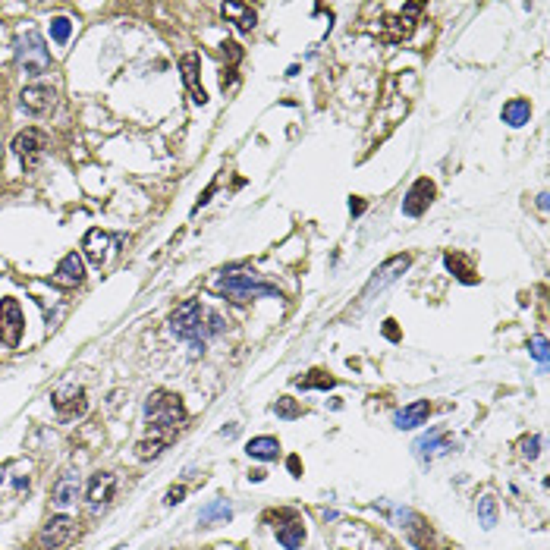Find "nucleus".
Returning a JSON list of instances; mask_svg holds the SVG:
<instances>
[{
	"label": "nucleus",
	"mask_w": 550,
	"mask_h": 550,
	"mask_svg": "<svg viewBox=\"0 0 550 550\" xmlns=\"http://www.w3.org/2000/svg\"><path fill=\"white\" fill-rule=\"evenodd\" d=\"M274 412L280 415V418H296V415H302V409H299L296 400H290V396H280V400L274 402Z\"/></svg>",
	"instance_id": "29"
},
{
	"label": "nucleus",
	"mask_w": 550,
	"mask_h": 550,
	"mask_svg": "<svg viewBox=\"0 0 550 550\" xmlns=\"http://www.w3.org/2000/svg\"><path fill=\"white\" fill-rule=\"evenodd\" d=\"M478 519H481V528H488V532L497 525V500L494 497L484 494L478 500Z\"/></svg>",
	"instance_id": "25"
},
{
	"label": "nucleus",
	"mask_w": 550,
	"mask_h": 550,
	"mask_svg": "<svg viewBox=\"0 0 550 550\" xmlns=\"http://www.w3.org/2000/svg\"><path fill=\"white\" fill-rule=\"evenodd\" d=\"M224 54H230V60L236 63V60H239V44H233V41H224Z\"/></svg>",
	"instance_id": "33"
},
{
	"label": "nucleus",
	"mask_w": 550,
	"mask_h": 550,
	"mask_svg": "<svg viewBox=\"0 0 550 550\" xmlns=\"http://www.w3.org/2000/svg\"><path fill=\"white\" fill-rule=\"evenodd\" d=\"M107 246H110V236L104 230H88L85 239H82V255L94 264V268H101V264L107 261Z\"/></svg>",
	"instance_id": "17"
},
{
	"label": "nucleus",
	"mask_w": 550,
	"mask_h": 550,
	"mask_svg": "<svg viewBox=\"0 0 550 550\" xmlns=\"http://www.w3.org/2000/svg\"><path fill=\"white\" fill-rule=\"evenodd\" d=\"M82 280H85V258L79 252L63 255L60 264H57V270L50 274V283L60 286V290H76Z\"/></svg>",
	"instance_id": "7"
},
{
	"label": "nucleus",
	"mask_w": 550,
	"mask_h": 550,
	"mask_svg": "<svg viewBox=\"0 0 550 550\" xmlns=\"http://www.w3.org/2000/svg\"><path fill=\"white\" fill-rule=\"evenodd\" d=\"M114 490H116V475H110V472L92 475V481H88V490H85V497H88V503H92V510H98V506H107L110 500H114Z\"/></svg>",
	"instance_id": "12"
},
{
	"label": "nucleus",
	"mask_w": 550,
	"mask_h": 550,
	"mask_svg": "<svg viewBox=\"0 0 550 550\" xmlns=\"http://www.w3.org/2000/svg\"><path fill=\"white\" fill-rule=\"evenodd\" d=\"M286 466H290V472L296 475V478L302 475V462H299V456H290V459H286Z\"/></svg>",
	"instance_id": "35"
},
{
	"label": "nucleus",
	"mask_w": 550,
	"mask_h": 550,
	"mask_svg": "<svg viewBox=\"0 0 550 550\" xmlns=\"http://www.w3.org/2000/svg\"><path fill=\"white\" fill-rule=\"evenodd\" d=\"M19 104L26 114H32V116H41V114H50L57 104V92L50 85H26L22 88V94H19Z\"/></svg>",
	"instance_id": "8"
},
{
	"label": "nucleus",
	"mask_w": 550,
	"mask_h": 550,
	"mask_svg": "<svg viewBox=\"0 0 550 550\" xmlns=\"http://www.w3.org/2000/svg\"><path fill=\"white\" fill-rule=\"evenodd\" d=\"M428 415H431V402L428 400H415V402H409V406H402L400 412H396L393 424L400 431H409V428H418V424L428 422Z\"/></svg>",
	"instance_id": "16"
},
{
	"label": "nucleus",
	"mask_w": 550,
	"mask_h": 550,
	"mask_svg": "<svg viewBox=\"0 0 550 550\" xmlns=\"http://www.w3.org/2000/svg\"><path fill=\"white\" fill-rule=\"evenodd\" d=\"M22 327H26V318H22V308L16 299H4L0 302V334L10 346H16L19 336H22Z\"/></svg>",
	"instance_id": "10"
},
{
	"label": "nucleus",
	"mask_w": 550,
	"mask_h": 550,
	"mask_svg": "<svg viewBox=\"0 0 550 550\" xmlns=\"http://www.w3.org/2000/svg\"><path fill=\"white\" fill-rule=\"evenodd\" d=\"M412 522H415V525H409V538H412L422 550H431V528L424 525L418 516H412Z\"/></svg>",
	"instance_id": "26"
},
{
	"label": "nucleus",
	"mask_w": 550,
	"mask_h": 550,
	"mask_svg": "<svg viewBox=\"0 0 550 550\" xmlns=\"http://www.w3.org/2000/svg\"><path fill=\"white\" fill-rule=\"evenodd\" d=\"M220 13H224V19H233V26H236L239 32H252V28L258 26V13L248 4H224Z\"/></svg>",
	"instance_id": "19"
},
{
	"label": "nucleus",
	"mask_w": 550,
	"mask_h": 550,
	"mask_svg": "<svg viewBox=\"0 0 550 550\" xmlns=\"http://www.w3.org/2000/svg\"><path fill=\"white\" fill-rule=\"evenodd\" d=\"M296 387H302V390H330V387H336V378H330L327 371L314 368V371H308L305 378H296Z\"/></svg>",
	"instance_id": "22"
},
{
	"label": "nucleus",
	"mask_w": 550,
	"mask_h": 550,
	"mask_svg": "<svg viewBox=\"0 0 550 550\" xmlns=\"http://www.w3.org/2000/svg\"><path fill=\"white\" fill-rule=\"evenodd\" d=\"M202 314H204V308L198 299H186V302H180L173 308V314H170V334L176 336V340H189V343H195V349H202L204 346V340H202Z\"/></svg>",
	"instance_id": "3"
},
{
	"label": "nucleus",
	"mask_w": 550,
	"mask_h": 550,
	"mask_svg": "<svg viewBox=\"0 0 550 550\" xmlns=\"http://www.w3.org/2000/svg\"><path fill=\"white\" fill-rule=\"evenodd\" d=\"M538 453H541V437L538 434L519 440V456L522 459H538Z\"/></svg>",
	"instance_id": "28"
},
{
	"label": "nucleus",
	"mask_w": 550,
	"mask_h": 550,
	"mask_svg": "<svg viewBox=\"0 0 550 550\" xmlns=\"http://www.w3.org/2000/svg\"><path fill=\"white\" fill-rule=\"evenodd\" d=\"M76 538V519L72 516H50L38 532V550H63Z\"/></svg>",
	"instance_id": "5"
},
{
	"label": "nucleus",
	"mask_w": 550,
	"mask_h": 550,
	"mask_svg": "<svg viewBox=\"0 0 550 550\" xmlns=\"http://www.w3.org/2000/svg\"><path fill=\"white\" fill-rule=\"evenodd\" d=\"M180 70H182V82H186L189 94H192L195 104H204L208 101V94H204V85L198 82V70H202V57L198 54H186L180 60Z\"/></svg>",
	"instance_id": "15"
},
{
	"label": "nucleus",
	"mask_w": 550,
	"mask_h": 550,
	"mask_svg": "<svg viewBox=\"0 0 550 550\" xmlns=\"http://www.w3.org/2000/svg\"><path fill=\"white\" fill-rule=\"evenodd\" d=\"M434 182L431 180H415L412 182V189L406 192V198H402V214H409V217H422L424 211H428V204L434 202Z\"/></svg>",
	"instance_id": "9"
},
{
	"label": "nucleus",
	"mask_w": 550,
	"mask_h": 550,
	"mask_svg": "<svg viewBox=\"0 0 550 550\" xmlns=\"http://www.w3.org/2000/svg\"><path fill=\"white\" fill-rule=\"evenodd\" d=\"M10 148L22 160V167H26V170H32V167L41 160V154L48 151V136H44L41 129H26V132H19V136L13 138Z\"/></svg>",
	"instance_id": "6"
},
{
	"label": "nucleus",
	"mask_w": 550,
	"mask_h": 550,
	"mask_svg": "<svg viewBox=\"0 0 550 550\" xmlns=\"http://www.w3.org/2000/svg\"><path fill=\"white\" fill-rule=\"evenodd\" d=\"M444 431H428V434H422L412 444V450H415V456L418 459H431V453L434 450H440V446H444Z\"/></svg>",
	"instance_id": "23"
},
{
	"label": "nucleus",
	"mask_w": 550,
	"mask_h": 550,
	"mask_svg": "<svg viewBox=\"0 0 550 550\" xmlns=\"http://www.w3.org/2000/svg\"><path fill=\"white\" fill-rule=\"evenodd\" d=\"M274 528H277V541H280L286 550H302V544H305V525H302V519H299V516L286 519L283 525H274Z\"/></svg>",
	"instance_id": "18"
},
{
	"label": "nucleus",
	"mask_w": 550,
	"mask_h": 550,
	"mask_svg": "<svg viewBox=\"0 0 550 550\" xmlns=\"http://www.w3.org/2000/svg\"><path fill=\"white\" fill-rule=\"evenodd\" d=\"M79 490H82V481H79L76 472H63L60 478H57L54 490H50V500H54L57 510H66V506H72L79 500Z\"/></svg>",
	"instance_id": "13"
},
{
	"label": "nucleus",
	"mask_w": 550,
	"mask_h": 550,
	"mask_svg": "<svg viewBox=\"0 0 550 550\" xmlns=\"http://www.w3.org/2000/svg\"><path fill=\"white\" fill-rule=\"evenodd\" d=\"M182 497H186V484H173V488L167 490L164 503H167V506H176V503H182Z\"/></svg>",
	"instance_id": "32"
},
{
	"label": "nucleus",
	"mask_w": 550,
	"mask_h": 550,
	"mask_svg": "<svg viewBox=\"0 0 550 550\" xmlns=\"http://www.w3.org/2000/svg\"><path fill=\"white\" fill-rule=\"evenodd\" d=\"M16 60L28 79H38L50 70V50L44 48V38L38 32H26L16 38Z\"/></svg>",
	"instance_id": "4"
},
{
	"label": "nucleus",
	"mask_w": 550,
	"mask_h": 550,
	"mask_svg": "<svg viewBox=\"0 0 550 550\" xmlns=\"http://www.w3.org/2000/svg\"><path fill=\"white\" fill-rule=\"evenodd\" d=\"M145 422H148V434L176 440L182 422H186L182 396L170 393V390H154L148 400H145Z\"/></svg>",
	"instance_id": "1"
},
{
	"label": "nucleus",
	"mask_w": 550,
	"mask_h": 550,
	"mask_svg": "<svg viewBox=\"0 0 550 550\" xmlns=\"http://www.w3.org/2000/svg\"><path fill=\"white\" fill-rule=\"evenodd\" d=\"M384 334L390 336V340H400V330H396V321H393V318L384 321Z\"/></svg>",
	"instance_id": "34"
},
{
	"label": "nucleus",
	"mask_w": 550,
	"mask_h": 550,
	"mask_svg": "<svg viewBox=\"0 0 550 550\" xmlns=\"http://www.w3.org/2000/svg\"><path fill=\"white\" fill-rule=\"evenodd\" d=\"M528 120H532V104H528L525 98H512L510 104L503 107V123L506 126L519 129V126H525Z\"/></svg>",
	"instance_id": "21"
},
{
	"label": "nucleus",
	"mask_w": 550,
	"mask_h": 550,
	"mask_svg": "<svg viewBox=\"0 0 550 550\" xmlns=\"http://www.w3.org/2000/svg\"><path fill=\"white\" fill-rule=\"evenodd\" d=\"M50 402H54V409L57 412H63V415H82L85 412V390L82 387H63V390H57L54 396H50Z\"/></svg>",
	"instance_id": "14"
},
{
	"label": "nucleus",
	"mask_w": 550,
	"mask_h": 550,
	"mask_svg": "<svg viewBox=\"0 0 550 550\" xmlns=\"http://www.w3.org/2000/svg\"><path fill=\"white\" fill-rule=\"evenodd\" d=\"M248 478H252V481H264V472H261V468H255V472L248 475Z\"/></svg>",
	"instance_id": "37"
},
{
	"label": "nucleus",
	"mask_w": 550,
	"mask_h": 550,
	"mask_svg": "<svg viewBox=\"0 0 550 550\" xmlns=\"http://www.w3.org/2000/svg\"><path fill=\"white\" fill-rule=\"evenodd\" d=\"M0 340H4V334H0Z\"/></svg>",
	"instance_id": "38"
},
{
	"label": "nucleus",
	"mask_w": 550,
	"mask_h": 550,
	"mask_svg": "<svg viewBox=\"0 0 550 550\" xmlns=\"http://www.w3.org/2000/svg\"><path fill=\"white\" fill-rule=\"evenodd\" d=\"M409 264H412V258H409V255H393V258H387L378 270H374V277L368 280V286H365V292L384 290L387 283H393L396 277H402V270H409Z\"/></svg>",
	"instance_id": "11"
},
{
	"label": "nucleus",
	"mask_w": 550,
	"mask_h": 550,
	"mask_svg": "<svg viewBox=\"0 0 550 550\" xmlns=\"http://www.w3.org/2000/svg\"><path fill=\"white\" fill-rule=\"evenodd\" d=\"M444 264H446V268H450V270H456V277H459L462 283H475V277H472V268H468V264L462 261L459 255H446V258H444Z\"/></svg>",
	"instance_id": "27"
},
{
	"label": "nucleus",
	"mask_w": 550,
	"mask_h": 550,
	"mask_svg": "<svg viewBox=\"0 0 550 550\" xmlns=\"http://www.w3.org/2000/svg\"><path fill=\"white\" fill-rule=\"evenodd\" d=\"M70 32H72V22H70V19L57 16L54 22H50V35H54L57 44H66V41H70Z\"/></svg>",
	"instance_id": "30"
},
{
	"label": "nucleus",
	"mask_w": 550,
	"mask_h": 550,
	"mask_svg": "<svg viewBox=\"0 0 550 550\" xmlns=\"http://www.w3.org/2000/svg\"><path fill=\"white\" fill-rule=\"evenodd\" d=\"M528 349H532V356L538 358L541 365H547V340H544V336H534V340L528 343Z\"/></svg>",
	"instance_id": "31"
},
{
	"label": "nucleus",
	"mask_w": 550,
	"mask_h": 550,
	"mask_svg": "<svg viewBox=\"0 0 550 550\" xmlns=\"http://www.w3.org/2000/svg\"><path fill=\"white\" fill-rule=\"evenodd\" d=\"M246 453H248L252 459L270 462V459L280 456V440H277V437H268V434H264V437H252V440L246 444Z\"/></svg>",
	"instance_id": "20"
},
{
	"label": "nucleus",
	"mask_w": 550,
	"mask_h": 550,
	"mask_svg": "<svg viewBox=\"0 0 550 550\" xmlns=\"http://www.w3.org/2000/svg\"><path fill=\"white\" fill-rule=\"evenodd\" d=\"M230 516H233V510L226 506V500H217V503H211L208 510H202L198 522H202V525H211V522H217V519H224V522H226Z\"/></svg>",
	"instance_id": "24"
},
{
	"label": "nucleus",
	"mask_w": 550,
	"mask_h": 550,
	"mask_svg": "<svg viewBox=\"0 0 550 550\" xmlns=\"http://www.w3.org/2000/svg\"><path fill=\"white\" fill-rule=\"evenodd\" d=\"M214 290L220 296H226L230 302L236 305H246L252 302V299H261V296H270V299H280V290L270 283H261L255 274H248V270H230V274H220V280Z\"/></svg>",
	"instance_id": "2"
},
{
	"label": "nucleus",
	"mask_w": 550,
	"mask_h": 550,
	"mask_svg": "<svg viewBox=\"0 0 550 550\" xmlns=\"http://www.w3.org/2000/svg\"><path fill=\"white\" fill-rule=\"evenodd\" d=\"M349 211H352V214H362L365 202H362V198H349Z\"/></svg>",
	"instance_id": "36"
}]
</instances>
